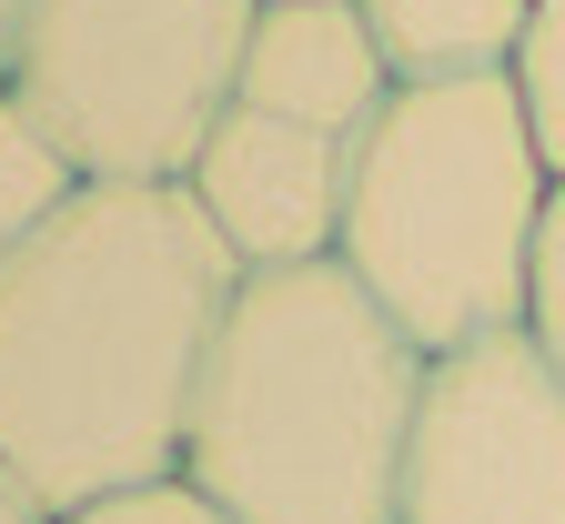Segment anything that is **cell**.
<instances>
[{"instance_id":"obj_2","label":"cell","mask_w":565,"mask_h":524,"mask_svg":"<svg viewBox=\"0 0 565 524\" xmlns=\"http://www.w3.org/2000/svg\"><path fill=\"white\" fill-rule=\"evenodd\" d=\"M424 363L343 263L243 272L192 394L182 484L233 524H394Z\"/></svg>"},{"instance_id":"obj_1","label":"cell","mask_w":565,"mask_h":524,"mask_svg":"<svg viewBox=\"0 0 565 524\" xmlns=\"http://www.w3.org/2000/svg\"><path fill=\"white\" fill-rule=\"evenodd\" d=\"M233 292L243 263L182 182H92L0 263V474L51 514L182 474Z\"/></svg>"},{"instance_id":"obj_6","label":"cell","mask_w":565,"mask_h":524,"mask_svg":"<svg viewBox=\"0 0 565 524\" xmlns=\"http://www.w3.org/2000/svg\"><path fill=\"white\" fill-rule=\"evenodd\" d=\"M343 182H353V141L343 131L282 121V111H253V101H233L223 121H212L202 162L182 172V192L202 202L212 233L233 243L243 272L333 263V243H343Z\"/></svg>"},{"instance_id":"obj_11","label":"cell","mask_w":565,"mask_h":524,"mask_svg":"<svg viewBox=\"0 0 565 524\" xmlns=\"http://www.w3.org/2000/svg\"><path fill=\"white\" fill-rule=\"evenodd\" d=\"M51 524H233V514L212 504L202 484L162 474V484H131V494H102V504H82V514H51Z\"/></svg>"},{"instance_id":"obj_8","label":"cell","mask_w":565,"mask_h":524,"mask_svg":"<svg viewBox=\"0 0 565 524\" xmlns=\"http://www.w3.org/2000/svg\"><path fill=\"white\" fill-rule=\"evenodd\" d=\"M394 82H475V71H515L525 0H364Z\"/></svg>"},{"instance_id":"obj_5","label":"cell","mask_w":565,"mask_h":524,"mask_svg":"<svg viewBox=\"0 0 565 524\" xmlns=\"http://www.w3.org/2000/svg\"><path fill=\"white\" fill-rule=\"evenodd\" d=\"M394 524H565V373L525 323L424 363Z\"/></svg>"},{"instance_id":"obj_14","label":"cell","mask_w":565,"mask_h":524,"mask_svg":"<svg viewBox=\"0 0 565 524\" xmlns=\"http://www.w3.org/2000/svg\"><path fill=\"white\" fill-rule=\"evenodd\" d=\"M21 11L31 0H0V92H11V61H21Z\"/></svg>"},{"instance_id":"obj_4","label":"cell","mask_w":565,"mask_h":524,"mask_svg":"<svg viewBox=\"0 0 565 524\" xmlns=\"http://www.w3.org/2000/svg\"><path fill=\"white\" fill-rule=\"evenodd\" d=\"M263 0H31L11 92L92 182H182L243 101Z\"/></svg>"},{"instance_id":"obj_10","label":"cell","mask_w":565,"mask_h":524,"mask_svg":"<svg viewBox=\"0 0 565 524\" xmlns=\"http://www.w3.org/2000/svg\"><path fill=\"white\" fill-rule=\"evenodd\" d=\"M515 101L535 121V152L565 182V0H525V41H515Z\"/></svg>"},{"instance_id":"obj_7","label":"cell","mask_w":565,"mask_h":524,"mask_svg":"<svg viewBox=\"0 0 565 524\" xmlns=\"http://www.w3.org/2000/svg\"><path fill=\"white\" fill-rule=\"evenodd\" d=\"M243 101L353 141L394 101V71H384L364 0H263L253 51H243Z\"/></svg>"},{"instance_id":"obj_9","label":"cell","mask_w":565,"mask_h":524,"mask_svg":"<svg viewBox=\"0 0 565 524\" xmlns=\"http://www.w3.org/2000/svg\"><path fill=\"white\" fill-rule=\"evenodd\" d=\"M82 192H92V172L61 152V131L21 92H0V263H11L21 243H41Z\"/></svg>"},{"instance_id":"obj_3","label":"cell","mask_w":565,"mask_h":524,"mask_svg":"<svg viewBox=\"0 0 565 524\" xmlns=\"http://www.w3.org/2000/svg\"><path fill=\"white\" fill-rule=\"evenodd\" d=\"M545 152L505 71L475 82H394V101L353 131L343 243L333 263L424 343L455 353L525 323L535 233H545Z\"/></svg>"},{"instance_id":"obj_12","label":"cell","mask_w":565,"mask_h":524,"mask_svg":"<svg viewBox=\"0 0 565 524\" xmlns=\"http://www.w3.org/2000/svg\"><path fill=\"white\" fill-rule=\"evenodd\" d=\"M525 333L565 373V182L545 192V233H535V282H525Z\"/></svg>"},{"instance_id":"obj_13","label":"cell","mask_w":565,"mask_h":524,"mask_svg":"<svg viewBox=\"0 0 565 524\" xmlns=\"http://www.w3.org/2000/svg\"><path fill=\"white\" fill-rule=\"evenodd\" d=\"M0 524H51V504H41L31 484H11V474H0Z\"/></svg>"}]
</instances>
